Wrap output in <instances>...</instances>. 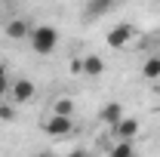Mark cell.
Instances as JSON below:
<instances>
[{
	"label": "cell",
	"instance_id": "1",
	"mask_svg": "<svg viewBox=\"0 0 160 157\" xmlns=\"http://www.w3.org/2000/svg\"><path fill=\"white\" fill-rule=\"evenodd\" d=\"M31 49L37 53V56H49V53H56V46H59V31L52 28V25H34L31 28Z\"/></svg>",
	"mask_w": 160,
	"mask_h": 157
},
{
	"label": "cell",
	"instance_id": "2",
	"mask_svg": "<svg viewBox=\"0 0 160 157\" xmlns=\"http://www.w3.org/2000/svg\"><path fill=\"white\" fill-rule=\"evenodd\" d=\"M43 133L52 139H62V136H71L74 133V117H59V114H49L46 123H43Z\"/></svg>",
	"mask_w": 160,
	"mask_h": 157
},
{
	"label": "cell",
	"instance_id": "3",
	"mask_svg": "<svg viewBox=\"0 0 160 157\" xmlns=\"http://www.w3.org/2000/svg\"><path fill=\"white\" fill-rule=\"evenodd\" d=\"M132 37H136V28H132L129 22H123V25H117V28H111V31H108L105 43H108L111 49H123V46H126Z\"/></svg>",
	"mask_w": 160,
	"mask_h": 157
},
{
	"label": "cell",
	"instance_id": "4",
	"mask_svg": "<svg viewBox=\"0 0 160 157\" xmlns=\"http://www.w3.org/2000/svg\"><path fill=\"white\" fill-rule=\"evenodd\" d=\"M34 96H37V86H34L28 77H19L12 86H9V99H12L16 105H28Z\"/></svg>",
	"mask_w": 160,
	"mask_h": 157
},
{
	"label": "cell",
	"instance_id": "5",
	"mask_svg": "<svg viewBox=\"0 0 160 157\" xmlns=\"http://www.w3.org/2000/svg\"><path fill=\"white\" fill-rule=\"evenodd\" d=\"M3 31H6V37H9V40H25L28 34H31V22H25V19H9L6 25H3Z\"/></svg>",
	"mask_w": 160,
	"mask_h": 157
},
{
	"label": "cell",
	"instance_id": "6",
	"mask_svg": "<svg viewBox=\"0 0 160 157\" xmlns=\"http://www.w3.org/2000/svg\"><path fill=\"white\" fill-rule=\"evenodd\" d=\"M114 133H117L120 142H132V139L139 136V120L136 117H123L117 126H114Z\"/></svg>",
	"mask_w": 160,
	"mask_h": 157
},
{
	"label": "cell",
	"instance_id": "7",
	"mask_svg": "<svg viewBox=\"0 0 160 157\" xmlns=\"http://www.w3.org/2000/svg\"><path fill=\"white\" fill-rule=\"evenodd\" d=\"M123 117H126V114H123V105H120V102H108V105L102 108V120L111 123V126H117Z\"/></svg>",
	"mask_w": 160,
	"mask_h": 157
},
{
	"label": "cell",
	"instance_id": "8",
	"mask_svg": "<svg viewBox=\"0 0 160 157\" xmlns=\"http://www.w3.org/2000/svg\"><path fill=\"white\" fill-rule=\"evenodd\" d=\"M80 62H83V74L86 77H102L105 74V59H99V56H86Z\"/></svg>",
	"mask_w": 160,
	"mask_h": 157
},
{
	"label": "cell",
	"instance_id": "9",
	"mask_svg": "<svg viewBox=\"0 0 160 157\" xmlns=\"http://www.w3.org/2000/svg\"><path fill=\"white\" fill-rule=\"evenodd\" d=\"M114 9V3L111 0H89L86 6H83V13L86 16H105V13H111Z\"/></svg>",
	"mask_w": 160,
	"mask_h": 157
},
{
	"label": "cell",
	"instance_id": "10",
	"mask_svg": "<svg viewBox=\"0 0 160 157\" xmlns=\"http://www.w3.org/2000/svg\"><path fill=\"white\" fill-rule=\"evenodd\" d=\"M142 77H145V80H157L160 77V56L145 59V65H142Z\"/></svg>",
	"mask_w": 160,
	"mask_h": 157
},
{
	"label": "cell",
	"instance_id": "11",
	"mask_svg": "<svg viewBox=\"0 0 160 157\" xmlns=\"http://www.w3.org/2000/svg\"><path fill=\"white\" fill-rule=\"evenodd\" d=\"M52 114H59V117H71V114H74V102H71V99H56V102H52Z\"/></svg>",
	"mask_w": 160,
	"mask_h": 157
},
{
	"label": "cell",
	"instance_id": "12",
	"mask_svg": "<svg viewBox=\"0 0 160 157\" xmlns=\"http://www.w3.org/2000/svg\"><path fill=\"white\" fill-rule=\"evenodd\" d=\"M108 157H136L132 142H117L114 148H108Z\"/></svg>",
	"mask_w": 160,
	"mask_h": 157
},
{
	"label": "cell",
	"instance_id": "13",
	"mask_svg": "<svg viewBox=\"0 0 160 157\" xmlns=\"http://www.w3.org/2000/svg\"><path fill=\"white\" fill-rule=\"evenodd\" d=\"M0 120H6V123H9V120H16V108H12V105H6V102H0Z\"/></svg>",
	"mask_w": 160,
	"mask_h": 157
},
{
	"label": "cell",
	"instance_id": "14",
	"mask_svg": "<svg viewBox=\"0 0 160 157\" xmlns=\"http://www.w3.org/2000/svg\"><path fill=\"white\" fill-rule=\"evenodd\" d=\"M6 89H9V77H6V65H0V99L6 96Z\"/></svg>",
	"mask_w": 160,
	"mask_h": 157
},
{
	"label": "cell",
	"instance_id": "15",
	"mask_svg": "<svg viewBox=\"0 0 160 157\" xmlns=\"http://www.w3.org/2000/svg\"><path fill=\"white\" fill-rule=\"evenodd\" d=\"M68 157H86V151H83V148H74V151H71Z\"/></svg>",
	"mask_w": 160,
	"mask_h": 157
},
{
	"label": "cell",
	"instance_id": "16",
	"mask_svg": "<svg viewBox=\"0 0 160 157\" xmlns=\"http://www.w3.org/2000/svg\"><path fill=\"white\" fill-rule=\"evenodd\" d=\"M154 114H160V105H157V108H154Z\"/></svg>",
	"mask_w": 160,
	"mask_h": 157
}]
</instances>
